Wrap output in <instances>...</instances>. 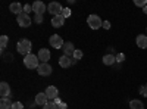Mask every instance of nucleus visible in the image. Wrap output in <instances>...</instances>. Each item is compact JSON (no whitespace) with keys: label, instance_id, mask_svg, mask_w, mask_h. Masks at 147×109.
<instances>
[{"label":"nucleus","instance_id":"f257e3e1","mask_svg":"<svg viewBox=\"0 0 147 109\" xmlns=\"http://www.w3.org/2000/svg\"><path fill=\"white\" fill-rule=\"evenodd\" d=\"M24 65H25L28 69H37L40 66V59H38V56L30 53L27 56H24Z\"/></svg>","mask_w":147,"mask_h":109},{"label":"nucleus","instance_id":"f03ea898","mask_svg":"<svg viewBox=\"0 0 147 109\" xmlns=\"http://www.w3.org/2000/svg\"><path fill=\"white\" fill-rule=\"evenodd\" d=\"M18 52L21 53V55H24V56H27V55H30L31 53V49H32V46H31V41L30 40H27V39H22L21 41H18Z\"/></svg>","mask_w":147,"mask_h":109},{"label":"nucleus","instance_id":"7ed1b4c3","mask_svg":"<svg viewBox=\"0 0 147 109\" xmlns=\"http://www.w3.org/2000/svg\"><path fill=\"white\" fill-rule=\"evenodd\" d=\"M87 24H88V27H90L91 30H99L100 27H103L102 19L97 16V15H90V16L87 18Z\"/></svg>","mask_w":147,"mask_h":109},{"label":"nucleus","instance_id":"20e7f679","mask_svg":"<svg viewBox=\"0 0 147 109\" xmlns=\"http://www.w3.org/2000/svg\"><path fill=\"white\" fill-rule=\"evenodd\" d=\"M49 43H50V46L55 47V49H62L63 44H65V41L62 40V37H60V35H57V34L50 35V39H49Z\"/></svg>","mask_w":147,"mask_h":109},{"label":"nucleus","instance_id":"39448f33","mask_svg":"<svg viewBox=\"0 0 147 109\" xmlns=\"http://www.w3.org/2000/svg\"><path fill=\"white\" fill-rule=\"evenodd\" d=\"M16 21H18V24H19V27H22V28H27V27H30L31 25V18H30V15H27V14H22L21 15H18L16 16Z\"/></svg>","mask_w":147,"mask_h":109},{"label":"nucleus","instance_id":"423d86ee","mask_svg":"<svg viewBox=\"0 0 147 109\" xmlns=\"http://www.w3.org/2000/svg\"><path fill=\"white\" fill-rule=\"evenodd\" d=\"M47 10L50 12V14H52L53 16H57V15H62V10H63V7H62V5H60V3L52 2L50 5L47 6Z\"/></svg>","mask_w":147,"mask_h":109},{"label":"nucleus","instance_id":"0eeeda50","mask_svg":"<svg viewBox=\"0 0 147 109\" xmlns=\"http://www.w3.org/2000/svg\"><path fill=\"white\" fill-rule=\"evenodd\" d=\"M37 71H38V75H41V77H49L52 74V66L49 65V64H40V66L37 68Z\"/></svg>","mask_w":147,"mask_h":109},{"label":"nucleus","instance_id":"6e6552de","mask_svg":"<svg viewBox=\"0 0 147 109\" xmlns=\"http://www.w3.org/2000/svg\"><path fill=\"white\" fill-rule=\"evenodd\" d=\"M46 9H47V6L43 2H40V0H37V2L32 3V10L35 12V15H43Z\"/></svg>","mask_w":147,"mask_h":109},{"label":"nucleus","instance_id":"1a4fd4ad","mask_svg":"<svg viewBox=\"0 0 147 109\" xmlns=\"http://www.w3.org/2000/svg\"><path fill=\"white\" fill-rule=\"evenodd\" d=\"M44 93L47 94L49 100H55L56 97H59V90H57L55 86H49V87L46 89V91H44Z\"/></svg>","mask_w":147,"mask_h":109},{"label":"nucleus","instance_id":"9d476101","mask_svg":"<svg viewBox=\"0 0 147 109\" xmlns=\"http://www.w3.org/2000/svg\"><path fill=\"white\" fill-rule=\"evenodd\" d=\"M62 50H63V55H66V56L72 58L77 49L74 47V43H71V41H66V43L63 44V47H62Z\"/></svg>","mask_w":147,"mask_h":109},{"label":"nucleus","instance_id":"9b49d317","mask_svg":"<svg viewBox=\"0 0 147 109\" xmlns=\"http://www.w3.org/2000/svg\"><path fill=\"white\" fill-rule=\"evenodd\" d=\"M0 94H2V99L10 97V87H9V84L5 83V81L0 83Z\"/></svg>","mask_w":147,"mask_h":109},{"label":"nucleus","instance_id":"f8f14e48","mask_svg":"<svg viewBox=\"0 0 147 109\" xmlns=\"http://www.w3.org/2000/svg\"><path fill=\"white\" fill-rule=\"evenodd\" d=\"M38 59H40V62L41 64H47L49 62V59H50V52H49L47 49H40L38 50Z\"/></svg>","mask_w":147,"mask_h":109},{"label":"nucleus","instance_id":"ddd939ff","mask_svg":"<svg viewBox=\"0 0 147 109\" xmlns=\"http://www.w3.org/2000/svg\"><path fill=\"white\" fill-rule=\"evenodd\" d=\"M59 65L62 66V68H69V66L72 65V58H69V56H66V55L60 56V58H59Z\"/></svg>","mask_w":147,"mask_h":109},{"label":"nucleus","instance_id":"4468645a","mask_svg":"<svg viewBox=\"0 0 147 109\" xmlns=\"http://www.w3.org/2000/svg\"><path fill=\"white\" fill-rule=\"evenodd\" d=\"M46 103H49V97H47V94L46 93H38L35 96V105H41L44 106Z\"/></svg>","mask_w":147,"mask_h":109},{"label":"nucleus","instance_id":"2eb2a0df","mask_svg":"<svg viewBox=\"0 0 147 109\" xmlns=\"http://www.w3.org/2000/svg\"><path fill=\"white\" fill-rule=\"evenodd\" d=\"M9 9H10V12L12 14H15L16 16L18 15H21L22 12H24V6H21V3H10V6H9Z\"/></svg>","mask_w":147,"mask_h":109},{"label":"nucleus","instance_id":"dca6fc26","mask_svg":"<svg viewBox=\"0 0 147 109\" xmlns=\"http://www.w3.org/2000/svg\"><path fill=\"white\" fill-rule=\"evenodd\" d=\"M136 43H137V46L140 47V49H147V35H143V34L137 35Z\"/></svg>","mask_w":147,"mask_h":109},{"label":"nucleus","instance_id":"f3484780","mask_svg":"<svg viewBox=\"0 0 147 109\" xmlns=\"http://www.w3.org/2000/svg\"><path fill=\"white\" fill-rule=\"evenodd\" d=\"M63 22H65V18L62 15H57V16H53L52 18V25L55 28H60V27L63 25Z\"/></svg>","mask_w":147,"mask_h":109},{"label":"nucleus","instance_id":"a211bd4d","mask_svg":"<svg viewBox=\"0 0 147 109\" xmlns=\"http://www.w3.org/2000/svg\"><path fill=\"white\" fill-rule=\"evenodd\" d=\"M12 105H13V102L9 97H5L0 100V109H12Z\"/></svg>","mask_w":147,"mask_h":109},{"label":"nucleus","instance_id":"6ab92c4d","mask_svg":"<svg viewBox=\"0 0 147 109\" xmlns=\"http://www.w3.org/2000/svg\"><path fill=\"white\" fill-rule=\"evenodd\" d=\"M116 62V56L115 55H105L103 56V64L105 65H113Z\"/></svg>","mask_w":147,"mask_h":109},{"label":"nucleus","instance_id":"aec40b11","mask_svg":"<svg viewBox=\"0 0 147 109\" xmlns=\"http://www.w3.org/2000/svg\"><path fill=\"white\" fill-rule=\"evenodd\" d=\"M129 108L131 109H144V103L141 100H131L129 102Z\"/></svg>","mask_w":147,"mask_h":109},{"label":"nucleus","instance_id":"412c9836","mask_svg":"<svg viewBox=\"0 0 147 109\" xmlns=\"http://www.w3.org/2000/svg\"><path fill=\"white\" fill-rule=\"evenodd\" d=\"M7 41H9L7 35H2V37H0V49H2V52L7 47Z\"/></svg>","mask_w":147,"mask_h":109},{"label":"nucleus","instance_id":"4be33fe9","mask_svg":"<svg viewBox=\"0 0 147 109\" xmlns=\"http://www.w3.org/2000/svg\"><path fill=\"white\" fill-rule=\"evenodd\" d=\"M71 14H72V10H71L69 7H65V9L62 10V16H63L65 19H66V18H69V16H71Z\"/></svg>","mask_w":147,"mask_h":109},{"label":"nucleus","instance_id":"5701e85b","mask_svg":"<svg viewBox=\"0 0 147 109\" xmlns=\"http://www.w3.org/2000/svg\"><path fill=\"white\" fill-rule=\"evenodd\" d=\"M134 5L138 7H144V6H147V2L146 0H134Z\"/></svg>","mask_w":147,"mask_h":109},{"label":"nucleus","instance_id":"b1692460","mask_svg":"<svg viewBox=\"0 0 147 109\" xmlns=\"http://www.w3.org/2000/svg\"><path fill=\"white\" fill-rule=\"evenodd\" d=\"M43 109H57V106H56L53 102H49V103H46V105L43 106Z\"/></svg>","mask_w":147,"mask_h":109},{"label":"nucleus","instance_id":"393cba45","mask_svg":"<svg viewBox=\"0 0 147 109\" xmlns=\"http://www.w3.org/2000/svg\"><path fill=\"white\" fill-rule=\"evenodd\" d=\"M72 58H74V59H77V60H80V59L82 58V52L77 49V50H75V53H74V56H72Z\"/></svg>","mask_w":147,"mask_h":109},{"label":"nucleus","instance_id":"a878e982","mask_svg":"<svg viewBox=\"0 0 147 109\" xmlns=\"http://www.w3.org/2000/svg\"><path fill=\"white\" fill-rule=\"evenodd\" d=\"M34 22L35 24H41L43 22V15H34Z\"/></svg>","mask_w":147,"mask_h":109},{"label":"nucleus","instance_id":"bb28decb","mask_svg":"<svg viewBox=\"0 0 147 109\" xmlns=\"http://www.w3.org/2000/svg\"><path fill=\"white\" fill-rule=\"evenodd\" d=\"M32 10V5H25V6H24V14H30V12Z\"/></svg>","mask_w":147,"mask_h":109},{"label":"nucleus","instance_id":"cd10ccee","mask_svg":"<svg viewBox=\"0 0 147 109\" xmlns=\"http://www.w3.org/2000/svg\"><path fill=\"white\" fill-rule=\"evenodd\" d=\"M24 105L21 102H13V105H12V109H22Z\"/></svg>","mask_w":147,"mask_h":109},{"label":"nucleus","instance_id":"c85d7f7f","mask_svg":"<svg viewBox=\"0 0 147 109\" xmlns=\"http://www.w3.org/2000/svg\"><path fill=\"white\" fill-rule=\"evenodd\" d=\"M124 59H125V55L124 53H118L116 55V62H124Z\"/></svg>","mask_w":147,"mask_h":109},{"label":"nucleus","instance_id":"c756f323","mask_svg":"<svg viewBox=\"0 0 147 109\" xmlns=\"http://www.w3.org/2000/svg\"><path fill=\"white\" fill-rule=\"evenodd\" d=\"M140 94L144 96V97L147 96V87H146V86H141V87H140Z\"/></svg>","mask_w":147,"mask_h":109},{"label":"nucleus","instance_id":"7c9ffc66","mask_svg":"<svg viewBox=\"0 0 147 109\" xmlns=\"http://www.w3.org/2000/svg\"><path fill=\"white\" fill-rule=\"evenodd\" d=\"M66 108H68V105H66L65 102H62V103L57 105V109H66Z\"/></svg>","mask_w":147,"mask_h":109},{"label":"nucleus","instance_id":"2f4dec72","mask_svg":"<svg viewBox=\"0 0 147 109\" xmlns=\"http://www.w3.org/2000/svg\"><path fill=\"white\" fill-rule=\"evenodd\" d=\"M103 28H106V30L110 28V22H109V21H105V22H103Z\"/></svg>","mask_w":147,"mask_h":109},{"label":"nucleus","instance_id":"473e14b6","mask_svg":"<svg viewBox=\"0 0 147 109\" xmlns=\"http://www.w3.org/2000/svg\"><path fill=\"white\" fill-rule=\"evenodd\" d=\"M5 59H6V60H9V62H10V60L13 59V56H12V55L9 53V55H6V56H5Z\"/></svg>","mask_w":147,"mask_h":109},{"label":"nucleus","instance_id":"72a5a7b5","mask_svg":"<svg viewBox=\"0 0 147 109\" xmlns=\"http://www.w3.org/2000/svg\"><path fill=\"white\" fill-rule=\"evenodd\" d=\"M53 103H55V105H56V106H57V105H59V103H62V100H60V99H59V97H56V99H55V100H53Z\"/></svg>","mask_w":147,"mask_h":109},{"label":"nucleus","instance_id":"f704fd0d","mask_svg":"<svg viewBox=\"0 0 147 109\" xmlns=\"http://www.w3.org/2000/svg\"><path fill=\"white\" fill-rule=\"evenodd\" d=\"M143 12H144V14L147 15V6H144V7H143Z\"/></svg>","mask_w":147,"mask_h":109},{"label":"nucleus","instance_id":"c9c22d12","mask_svg":"<svg viewBox=\"0 0 147 109\" xmlns=\"http://www.w3.org/2000/svg\"><path fill=\"white\" fill-rule=\"evenodd\" d=\"M146 87H147V84H146Z\"/></svg>","mask_w":147,"mask_h":109}]
</instances>
